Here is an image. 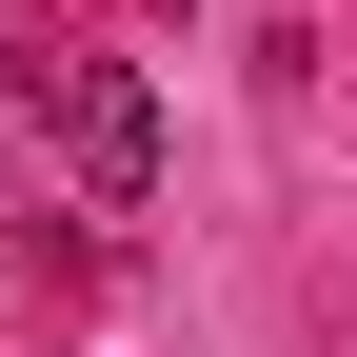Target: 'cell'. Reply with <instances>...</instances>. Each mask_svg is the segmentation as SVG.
I'll return each instance as SVG.
<instances>
[{
  "label": "cell",
  "mask_w": 357,
  "mask_h": 357,
  "mask_svg": "<svg viewBox=\"0 0 357 357\" xmlns=\"http://www.w3.org/2000/svg\"><path fill=\"white\" fill-rule=\"evenodd\" d=\"M40 119H60V159H79V199H159V79L139 60H40Z\"/></svg>",
  "instance_id": "6da1fadb"
}]
</instances>
